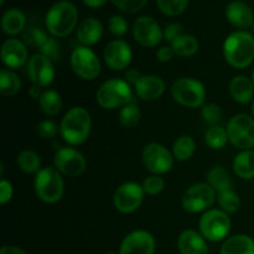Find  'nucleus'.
Wrapping results in <instances>:
<instances>
[{"label":"nucleus","instance_id":"f257e3e1","mask_svg":"<svg viewBox=\"0 0 254 254\" xmlns=\"http://www.w3.org/2000/svg\"><path fill=\"white\" fill-rule=\"evenodd\" d=\"M223 56L233 68H247L254 60L253 35L246 30L231 32L223 42Z\"/></svg>","mask_w":254,"mask_h":254},{"label":"nucleus","instance_id":"f03ea898","mask_svg":"<svg viewBox=\"0 0 254 254\" xmlns=\"http://www.w3.org/2000/svg\"><path fill=\"white\" fill-rule=\"evenodd\" d=\"M91 130L92 117L83 107H73L69 109L60 123L61 138L71 146L83 144L89 138Z\"/></svg>","mask_w":254,"mask_h":254},{"label":"nucleus","instance_id":"7ed1b4c3","mask_svg":"<svg viewBox=\"0 0 254 254\" xmlns=\"http://www.w3.org/2000/svg\"><path fill=\"white\" fill-rule=\"evenodd\" d=\"M78 24V10L68 0L56 1L46 12L45 25L52 37H66L76 29Z\"/></svg>","mask_w":254,"mask_h":254},{"label":"nucleus","instance_id":"20e7f679","mask_svg":"<svg viewBox=\"0 0 254 254\" xmlns=\"http://www.w3.org/2000/svg\"><path fill=\"white\" fill-rule=\"evenodd\" d=\"M133 99L130 84L122 78H111L103 82L96 92L97 104L106 111L123 108Z\"/></svg>","mask_w":254,"mask_h":254},{"label":"nucleus","instance_id":"39448f33","mask_svg":"<svg viewBox=\"0 0 254 254\" xmlns=\"http://www.w3.org/2000/svg\"><path fill=\"white\" fill-rule=\"evenodd\" d=\"M34 189L37 197L45 203H56L64 192V181L62 174L55 166L42 168L35 175Z\"/></svg>","mask_w":254,"mask_h":254},{"label":"nucleus","instance_id":"423d86ee","mask_svg":"<svg viewBox=\"0 0 254 254\" xmlns=\"http://www.w3.org/2000/svg\"><path fill=\"white\" fill-rule=\"evenodd\" d=\"M232 222L225 211L221 208H210L201 216L198 221V232L212 243L226 241L231 232Z\"/></svg>","mask_w":254,"mask_h":254},{"label":"nucleus","instance_id":"0eeeda50","mask_svg":"<svg viewBox=\"0 0 254 254\" xmlns=\"http://www.w3.org/2000/svg\"><path fill=\"white\" fill-rule=\"evenodd\" d=\"M171 97L186 108H198L206 103V88L193 77H181L171 84Z\"/></svg>","mask_w":254,"mask_h":254},{"label":"nucleus","instance_id":"6e6552de","mask_svg":"<svg viewBox=\"0 0 254 254\" xmlns=\"http://www.w3.org/2000/svg\"><path fill=\"white\" fill-rule=\"evenodd\" d=\"M226 130L228 140L240 150H252L254 148V118L250 114L238 113L228 121Z\"/></svg>","mask_w":254,"mask_h":254},{"label":"nucleus","instance_id":"1a4fd4ad","mask_svg":"<svg viewBox=\"0 0 254 254\" xmlns=\"http://www.w3.org/2000/svg\"><path fill=\"white\" fill-rule=\"evenodd\" d=\"M217 200V192L207 183L193 184L183 193L181 206L189 213L206 212Z\"/></svg>","mask_w":254,"mask_h":254},{"label":"nucleus","instance_id":"9d476101","mask_svg":"<svg viewBox=\"0 0 254 254\" xmlns=\"http://www.w3.org/2000/svg\"><path fill=\"white\" fill-rule=\"evenodd\" d=\"M72 71L84 81H93L102 71L101 61L92 49L87 46H77L72 51L69 59Z\"/></svg>","mask_w":254,"mask_h":254},{"label":"nucleus","instance_id":"9b49d317","mask_svg":"<svg viewBox=\"0 0 254 254\" xmlns=\"http://www.w3.org/2000/svg\"><path fill=\"white\" fill-rule=\"evenodd\" d=\"M174 155L166 146L159 143H150L141 151L143 165L151 175H164L174 168Z\"/></svg>","mask_w":254,"mask_h":254},{"label":"nucleus","instance_id":"f8f14e48","mask_svg":"<svg viewBox=\"0 0 254 254\" xmlns=\"http://www.w3.org/2000/svg\"><path fill=\"white\" fill-rule=\"evenodd\" d=\"M143 185L134 181H128L118 186L113 195V205L121 213H133L141 206L144 200Z\"/></svg>","mask_w":254,"mask_h":254},{"label":"nucleus","instance_id":"ddd939ff","mask_svg":"<svg viewBox=\"0 0 254 254\" xmlns=\"http://www.w3.org/2000/svg\"><path fill=\"white\" fill-rule=\"evenodd\" d=\"M54 166L62 175L77 178L87 168V160L83 154L72 146L59 148L54 156Z\"/></svg>","mask_w":254,"mask_h":254},{"label":"nucleus","instance_id":"4468645a","mask_svg":"<svg viewBox=\"0 0 254 254\" xmlns=\"http://www.w3.org/2000/svg\"><path fill=\"white\" fill-rule=\"evenodd\" d=\"M133 36L140 46L155 47L164 39V31L155 19L144 15L134 21Z\"/></svg>","mask_w":254,"mask_h":254},{"label":"nucleus","instance_id":"2eb2a0df","mask_svg":"<svg viewBox=\"0 0 254 254\" xmlns=\"http://www.w3.org/2000/svg\"><path fill=\"white\" fill-rule=\"evenodd\" d=\"M26 69L30 81L40 88L49 87L54 82L55 74H56L54 62L41 54L32 55L30 57L26 64Z\"/></svg>","mask_w":254,"mask_h":254},{"label":"nucleus","instance_id":"dca6fc26","mask_svg":"<svg viewBox=\"0 0 254 254\" xmlns=\"http://www.w3.org/2000/svg\"><path fill=\"white\" fill-rule=\"evenodd\" d=\"M103 59L107 66L113 71H123L128 68L133 59L130 45L121 39L108 42L104 47Z\"/></svg>","mask_w":254,"mask_h":254},{"label":"nucleus","instance_id":"f3484780","mask_svg":"<svg viewBox=\"0 0 254 254\" xmlns=\"http://www.w3.org/2000/svg\"><path fill=\"white\" fill-rule=\"evenodd\" d=\"M155 238L145 230H135L123 238L119 247V254H154Z\"/></svg>","mask_w":254,"mask_h":254},{"label":"nucleus","instance_id":"a211bd4d","mask_svg":"<svg viewBox=\"0 0 254 254\" xmlns=\"http://www.w3.org/2000/svg\"><path fill=\"white\" fill-rule=\"evenodd\" d=\"M0 56L4 66L9 69L21 68L29 62L27 46L17 39H7L2 44Z\"/></svg>","mask_w":254,"mask_h":254},{"label":"nucleus","instance_id":"6ab92c4d","mask_svg":"<svg viewBox=\"0 0 254 254\" xmlns=\"http://www.w3.org/2000/svg\"><path fill=\"white\" fill-rule=\"evenodd\" d=\"M165 89V82L156 74H141L138 82L134 84L135 94L141 101H156L163 96Z\"/></svg>","mask_w":254,"mask_h":254},{"label":"nucleus","instance_id":"aec40b11","mask_svg":"<svg viewBox=\"0 0 254 254\" xmlns=\"http://www.w3.org/2000/svg\"><path fill=\"white\" fill-rule=\"evenodd\" d=\"M225 15L232 26L240 30H246L253 26L254 14L250 6L243 1H232L226 6Z\"/></svg>","mask_w":254,"mask_h":254},{"label":"nucleus","instance_id":"412c9836","mask_svg":"<svg viewBox=\"0 0 254 254\" xmlns=\"http://www.w3.org/2000/svg\"><path fill=\"white\" fill-rule=\"evenodd\" d=\"M178 250L181 254H208L207 241L195 230H185L180 233Z\"/></svg>","mask_w":254,"mask_h":254},{"label":"nucleus","instance_id":"4be33fe9","mask_svg":"<svg viewBox=\"0 0 254 254\" xmlns=\"http://www.w3.org/2000/svg\"><path fill=\"white\" fill-rule=\"evenodd\" d=\"M103 25L96 17H87L77 27V40L82 46L91 47L101 40Z\"/></svg>","mask_w":254,"mask_h":254},{"label":"nucleus","instance_id":"5701e85b","mask_svg":"<svg viewBox=\"0 0 254 254\" xmlns=\"http://www.w3.org/2000/svg\"><path fill=\"white\" fill-rule=\"evenodd\" d=\"M228 91L233 101L240 104H248L253 101L254 83L252 78L240 74L231 79L228 84Z\"/></svg>","mask_w":254,"mask_h":254},{"label":"nucleus","instance_id":"b1692460","mask_svg":"<svg viewBox=\"0 0 254 254\" xmlns=\"http://www.w3.org/2000/svg\"><path fill=\"white\" fill-rule=\"evenodd\" d=\"M220 254H254V240L247 235H235L223 241Z\"/></svg>","mask_w":254,"mask_h":254},{"label":"nucleus","instance_id":"393cba45","mask_svg":"<svg viewBox=\"0 0 254 254\" xmlns=\"http://www.w3.org/2000/svg\"><path fill=\"white\" fill-rule=\"evenodd\" d=\"M26 26V16L24 11L17 7L7 9L1 16V29L9 36H16Z\"/></svg>","mask_w":254,"mask_h":254},{"label":"nucleus","instance_id":"a878e982","mask_svg":"<svg viewBox=\"0 0 254 254\" xmlns=\"http://www.w3.org/2000/svg\"><path fill=\"white\" fill-rule=\"evenodd\" d=\"M233 171L242 180L254 179V151L241 150L233 159Z\"/></svg>","mask_w":254,"mask_h":254},{"label":"nucleus","instance_id":"bb28decb","mask_svg":"<svg viewBox=\"0 0 254 254\" xmlns=\"http://www.w3.org/2000/svg\"><path fill=\"white\" fill-rule=\"evenodd\" d=\"M206 180H207L208 185L212 186L217 193L233 189V181L230 173H228L227 169L221 165L211 168L207 173V176H206Z\"/></svg>","mask_w":254,"mask_h":254},{"label":"nucleus","instance_id":"cd10ccee","mask_svg":"<svg viewBox=\"0 0 254 254\" xmlns=\"http://www.w3.org/2000/svg\"><path fill=\"white\" fill-rule=\"evenodd\" d=\"M171 49L174 54L180 57H191L200 50V42L193 35L183 34L171 42Z\"/></svg>","mask_w":254,"mask_h":254},{"label":"nucleus","instance_id":"c85d7f7f","mask_svg":"<svg viewBox=\"0 0 254 254\" xmlns=\"http://www.w3.org/2000/svg\"><path fill=\"white\" fill-rule=\"evenodd\" d=\"M39 107L42 113L47 117H55L61 112L62 98L59 92L54 89H46L39 98Z\"/></svg>","mask_w":254,"mask_h":254},{"label":"nucleus","instance_id":"c756f323","mask_svg":"<svg viewBox=\"0 0 254 254\" xmlns=\"http://www.w3.org/2000/svg\"><path fill=\"white\" fill-rule=\"evenodd\" d=\"M17 168L25 174H35L36 175L41 170V159L39 154L30 149L20 151V154L16 158Z\"/></svg>","mask_w":254,"mask_h":254},{"label":"nucleus","instance_id":"7c9ffc66","mask_svg":"<svg viewBox=\"0 0 254 254\" xmlns=\"http://www.w3.org/2000/svg\"><path fill=\"white\" fill-rule=\"evenodd\" d=\"M21 88V79L9 68L0 71V93L4 97H12Z\"/></svg>","mask_w":254,"mask_h":254},{"label":"nucleus","instance_id":"2f4dec72","mask_svg":"<svg viewBox=\"0 0 254 254\" xmlns=\"http://www.w3.org/2000/svg\"><path fill=\"white\" fill-rule=\"evenodd\" d=\"M196 150V143L192 136L181 135L174 141L173 155L178 161H188Z\"/></svg>","mask_w":254,"mask_h":254},{"label":"nucleus","instance_id":"473e14b6","mask_svg":"<svg viewBox=\"0 0 254 254\" xmlns=\"http://www.w3.org/2000/svg\"><path fill=\"white\" fill-rule=\"evenodd\" d=\"M228 134L226 128L221 126H212L206 130L205 133V143L208 148L213 150H220L225 148L228 143Z\"/></svg>","mask_w":254,"mask_h":254},{"label":"nucleus","instance_id":"72a5a7b5","mask_svg":"<svg viewBox=\"0 0 254 254\" xmlns=\"http://www.w3.org/2000/svg\"><path fill=\"white\" fill-rule=\"evenodd\" d=\"M118 117L119 123H121L124 128L131 129L134 128V127L138 126L139 122H140V108H139L136 102L133 99L130 103H128L127 106H124L123 108H121Z\"/></svg>","mask_w":254,"mask_h":254},{"label":"nucleus","instance_id":"f704fd0d","mask_svg":"<svg viewBox=\"0 0 254 254\" xmlns=\"http://www.w3.org/2000/svg\"><path fill=\"white\" fill-rule=\"evenodd\" d=\"M218 206L226 213H236L241 208V197L233 189L218 192L217 196Z\"/></svg>","mask_w":254,"mask_h":254},{"label":"nucleus","instance_id":"c9c22d12","mask_svg":"<svg viewBox=\"0 0 254 254\" xmlns=\"http://www.w3.org/2000/svg\"><path fill=\"white\" fill-rule=\"evenodd\" d=\"M49 40L46 32L40 27H29L22 34V40L26 46L32 47V49H41L45 45V42Z\"/></svg>","mask_w":254,"mask_h":254},{"label":"nucleus","instance_id":"e433bc0d","mask_svg":"<svg viewBox=\"0 0 254 254\" xmlns=\"http://www.w3.org/2000/svg\"><path fill=\"white\" fill-rule=\"evenodd\" d=\"M190 0H156L159 10L168 16L181 15L189 6Z\"/></svg>","mask_w":254,"mask_h":254},{"label":"nucleus","instance_id":"4c0bfd02","mask_svg":"<svg viewBox=\"0 0 254 254\" xmlns=\"http://www.w3.org/2000/svg\"><path fill=\"white\" fill-rule=\"evenodd\" d=\"M201 117L205 121V123L212 126H217L218 122L222 119V111H221L220 106L212 102L205 103L201 107Z\"/></svg>","mask_w":254,"mask_h":254},{"label":"nucleus","instance_id":"58836bf2","mask_svg":"<svg viewBox=\"0 0 254 254\" xmlns=\"http://www.w3.org/2000/svg\"><path fill=\"white\" fill-rule=\"evenodd\" d=\"M164 188H165V181L160 175L148 176L143 183L144 192L151 196H156L163 192Z\"/></svg>","mask_w":254,"mask_h":254},{"label":"nucleus","instance_id":"ea45409f","mask_svg":"<svg viewBox=\"0 0 254 254\" xmlns=\"http://www.w3.org/2000/svg\"><path fill=\"white\" fill-rule=\"evenodd\" d=\"M40 54L46 56L52 62L57 61L61 57V45L56 37H49L44 46L40 49Z\"/></svg>","mask_w":254,"mask_h":254},{"label":"nucleus","instance_id":"a19ab883","mask_svg":"<svg viewBox=\"0 0 254 254\" xmlns=\"http://www.w3.org/2000/svg\"><path fill=\"white\" fill-rule=\"evenodd\" d=\"M116 7L127 14H135L145 6L148 0H111Z\"/></svg>","mask_w":254,"mask_h":254},{"label":"nucleus","instance_id":"79ce46f5","mask_svg":"<svg viewBox=\"0 0 254 254\" xmlns=\"http://www.w3.org/2000/svg\"><path fill=\"white\" fill-rule=\"evenodd\" d=\"M108 29L116 37H122L128 32V22L122 15H113L108 20Z\"/></svg>","mask_w":254,"mask_h":254},{"label":"nucleus","instance_id":"37998d69","mask_svg":"<svg viewBox=\"0 0 254 254\" xmlns=\"http://www.w3.org/2000/svg\"><path fill=\"white\" fill-rule=\"evenodd\" d=\"M60 129L57 127V124L54 121H50V119H45L37 123L36 126V133L40 138L42 139H52L59 134Z\"/></svg>","mask_w":254,"mask_h":254},{"label":"nucleus","instance_id":"c03bdc74","mask_svg":"<svg viewBox=\"0 0 254 254\" xmlns=\"http://www.w3.org/2000/svg\"><path fill=\"white\" fill-rule=\"evenodd\" d=\"M12 195H14L12 184L7 181L6 179H1V181H0V203L2 206L6 205L12 198Z\"/></svg>","mask_w":254,"mask_h":254},{"label":"nucleus","instance_id":"a18cd8bd","mask_svg":"<svg viewBox=\"0 0 254 254\" xmlns=\"http://www.w3.org/2000/svg\"><path fill=\"white\" fill-rule=\"evenodd\" d=\"M181 35H183V26L178 22H171V24L166 25V27L164 29V39L170 44Z\"/></svg>","mask_w":254,"mask_h":254},{"label":"nucleus","instance_id":"49530a36","mask_svg":"<svg viewBox=\"0 0 254 254\" xmlns=\"http://www.w3.org/2000/svg\"><path fill=\"white\" fill-rule=\"evenodd\" d=\"M174 55L175 54H174L171 46H163L156 51V59H158V61L163 62V64H166V62L173 60Z\"/></svg>","mask_w":254,"mask_h":254},{"label":"nucleus","instance_id":"de8ad7c7","mask_svg":"<svg viewBox=\"0 0 254 254\" xmlns=\"http://www.w3.org/2000/svg\"><path fill=\"white\" fill-rule=\"evenodd\" d=\"M140 72L135 68H129L128 71L126 72V81L128 82L129 84H133V86L138 82V79L140 78Z\"/></svg>","mask_w":254,"mask_h":254},{"label":"nucleus","instance_id":"09e8293b","mask_svg":"<svg viewBox=\"0 0 254 254\" xmlns=\"http://www.w3.org/2000/svg\"><path fill=\"white\" fill-rule=\"evenodd\" d=\"M0 254H29L25 252L22 248L16 247V246H4L0 250Z\"/></svg>","mask_w":254,"mask_h":254},{"label":"nucleus","instance_id":"8fccbe9b","mask_svg":"<svg viewBox=\"0 0 254 254\" xmlns=\"http://www.w3.org/2000/svg\"><path fill=\"white\" fill-rule=\"evenodd\" d=\"M84 2V5H87L88 7H92V9H98V7H102L107 2V0H82Z\"/></svg>","mask_w":254,"mask_h":254},{"label":"nucleus","instance_id":"3c124183","mask_svg":"<svg viewBox=\"0 0 254 254\" xmlns=\"http://www.w3.org/2000/svg\"><path fill=\"white\" fill-rule=\"evenodd\" d=\"M29 94H30V97H31V98L39 99L40 96L42 94L41 88H40V87H37V86H35V84H32L31 88L29 89Z\"/></svg>","mask_w":254,"mask_h":254},{"label":"nucleus","instance_id":"603ef678","mask_svg":"<svg viewBox=\"0 0 254 254\" xmlns=\"http://www.w3.org/2000/svg\"><path fill=\"white\" fill-rule=\"evenodd\" d=\"M251 112H252V117L254 118V99L252 102V107H251Z\"/></svg>","mask_w":254,"mask_h":254},{"label":"nucleus","instance_id":"864d4df0","mask_svg":"<svg viewBox=\"0 0 254 254\" xmlns=\"http://www.w3.org/2000/svg\"><path fill=\"white\" fill-rule=\"evenodd\" d=\"M251 78H252V81H253V83H254V68H253V71H252V77H251Z\"/></svg>","mask_w":254,"mask_h":254},{"label":"nucleus","instance_id":"5fc2aeb1","mask_svg":"<svg viewBox=\"0 0 254 254\" xmlns=\"http://www.w3.org/2000/svg\"><path fill=\"white\" fill-rule=\"evenodd\" d=\"M104 254H119V253H116V252H107V253H104Z\"/></svg>","mask_w":254,"mask_h":254},{"label":"nucleus","instance_id":"6e6d98bb","mask_svg":"<svg viewBox=\"0 0 254 254\" xmlns=\"http://www.w3.org/2000/svg\"><path fill=\"white\" fill-rule=\"evenodd\" d=\"M4 2H5V0H0V5H4Z\"/></svg>","mask_w":254,"mask_h":254},{"label":"nucleus","instance_id":"4d7b16f0","mask_svg":"<svg viewBox=\"0 0 254 254\" xmlns=\"http://www.w3.org/2000/svg\"><path fill=\"white\" fill-rule=\"evenodd\" d=\"M252 27H253V31H254V24H253V26H252Z\"/></svg>","mask_w":254,"mask_h":254}]
</instances>
